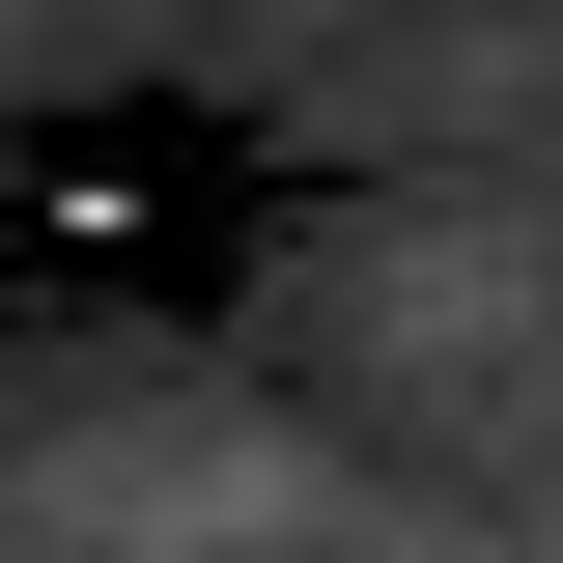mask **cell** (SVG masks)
I'll return each instance as SVG.
<instances>
[]
</instances>
